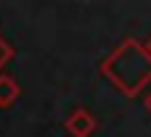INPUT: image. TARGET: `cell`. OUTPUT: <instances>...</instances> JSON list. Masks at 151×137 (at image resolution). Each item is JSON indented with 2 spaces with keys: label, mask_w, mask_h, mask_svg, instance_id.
I'll list each match as a JSON object with an SVG mask.
<instances>
[{
  "label": "cell",
  "mask_w": 151,
  "mask_h": 137,
  "mask_svg": "<svg viewBox=\"0 0 151 137\" xmlns=\"http://www.w3.org/2000/svg\"><path fill=\"white\" fill-rule=\"evenodd\" d=\"M93 127H96V121H93V116L88 114V111H74L72 114V119L66 121V129L72 132V135H77V137H88L90 132H93Z\"/></svg>",
  "instance_id": "obj_2"
},
{
  "label": "cell",
  "mask_w": 151,
  "mask_h": 137,
  "mask_svg": "<svg viewBox=\"0 0 151 137\" xmlns=\"http://www.w3.org/2000/svg\"><path fill=\"white\" fill-rule=\"evenodd\" d=\"M11 55H13V48H11V45H8V42L0 37V66H3V63H5Z\"/></svg>",
  "instance_id": "obj_4"
},
{
  "label": "cell",
  "mask_w": 151,
  "mask_h": 137,
  "mask_svg": "<svg viewBox=\"0 0 151 137\" xmlns=\"http://www.w3.org/2000/svg\"><path fill=\"white\" fill-rule=\"evenodd\" d=\"M19 95V84L11 77H0V106H11Z\"/></svg>",
  "instance_id": "obj_3"
},
{
  "label": "cell",
  "mask_w": 151,
  "mask_h": 137,
  "mask_svg": "<svg viewBox=\"0 0 151 137\" xmlns=\"http://www.w3.org/2000/svg\"><path fill=\"white\" fill-rule=\"evenodd\" d=\"M146 108H149V111H151V95H149V98H146Z\"/></svg>",
  "instance_id": "obj_5"
},
{
  "label": "cell",
  "mask_w": 151,
  "mask_h": 137,
  "mask_svg": "<svg viewBox=\"0 0 151 137\" xmlns=\"http://www.w3.org/2000/svg\"><path fill=\"white\" fill-rule=\"evenodd\" d=\"M104 74L127 95L138 92L151 79V53L146 45L135 40H125L106 61H104Z\"/></svg>",
  "instance_id": "obj_1"
},
{
  "label": "cell",
  "mask_w": 151,
  "mask_h": 137,
  "mask_svg": "<svg viewBox=\"0 0 151 137\" xmlns=\"http://www.w3.org/2000/svg\"><path fill=\"white\" fill-rule=\"evenodd\" d=\"M146 50H149V53H151V37H149V42H146Z\"/></svg>",
  "instance_id": "obj_6"
}]
</instances>
